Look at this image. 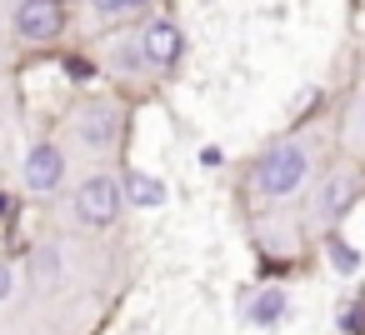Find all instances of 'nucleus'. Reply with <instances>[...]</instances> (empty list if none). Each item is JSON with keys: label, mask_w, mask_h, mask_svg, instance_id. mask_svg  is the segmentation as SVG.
I'll return each mask as SVG.
<instances>
[{"label": "nucleus", "mask_w": 365, "mask_h": 335, "mask_svg": "<svg viewBox=\"0 0 365 335\" xmlns=\"http://www.w3.org/2000/svg\"><path fill=\"white\" fill-rule=\"evenodd\" d=\"M66 31V6L61 0H21L16 6V36L31 46H46Z\"/></svg>", "instance_id": "obj_6"}, {"label": "nucleus", "mask_w": 365, "mask_h": 335, "mask_svg": "<svg viewBox=\"0 0 365 335\" xmlns=\"http://www.w3.org/2000/svg\"><path fill=\"white\" fill-rule=\"evenodd\" d=\"M91 6H96L101 16H125V11H135V6H145V0H91Z\"/></svg>", "instance_id": "obj_10"}, {"label": "nucleus", "mask_w": 365, "mask_h": 335, "mask_svg": "<svg viewBox=\"0 0 365 335\" xmlns=\"http://www.w3.org/2000/svg\"><path fill=\"white\" fill-rule=\"evenodd\" d=\"M11 290H16V270L0 260V300H11Z\"/></svg>", "instance_id": "obj_12"}, {"label": "nucleus", "mask_w": 365, "mask_h": 335, "mask_svg": "<svg viewBox=\"0 0 365 335\" xmlns=\"http://www.w3.org/2000/svg\"><path fill=\"white\" fill-rule=\"evenodd\" d=\"M360 190H365V180H360V165H350V160H340V165H325L315 180H310V190L300 195V235L305 240H330L335 230H340V220L350 215V205L360 200Z\"/></svg>", "instance_id": "obj_2"}, {"label": "nucleus", "mask_w": 365, "mask_h": 335, "mask_svg": "<svg viewBox=\"0 0 365 335\" xmlns=\"http://www.w3.org/2000/svg\"><path fill=\"white\" fill-rule=\"evenodd\" d=\"M71 135H76V145H81L86 155H110V150L120 145V110L106 105V100H91V105L76 110Z\"/></svg>", "instance_id": "obj_4"}, {"label": "nucleus", "mask_w": 365, "mask_h": 335, "mask_svg": "<svg viewBox=\"0 0 365 335\" xmlns=\"http://www.w3.org/2000/svg\"><path fill=\"white\" fill-rule=\"evenodd\" d=\"M120 210H125V180H120L115 170H96V175H86V180L76 185V195H71V220L86 225V230H106V225H115Z\"/></svg>", "instance_id": "obj_3"}, {"label": "nucleus", "mask_w": 365, "mask_h": 335, "mask_svg": "<svg viewBox=\"0 0 365 335\" xmlns=\"http://www.w3.org/2000/svg\"><path fill=\"white\" fill-rule=\"evenodd\" d=\"M120 180H125V205H160V200H165V185L150 180L145 170H130V175H120Z\"/></svg>", "instance_id": "obj_8"}, {"label": "nucleus", "mask_w": 365, "mask_h": 335, "mask_svg": "<svg viewBox=\"0 0 365 335\" xmlns=\"http://www.w3.org/2000/svg\"><path fill=\"white\" fill-rule=\"evenodd\" d=\"M66 150L61 145H51V140H41V145H31V155H26V165H21V180H26V190L31 195H56L61 185H66Z\"/></svg>", "instance_id": "obj_5"}, {"label": "nucleus", "mask_w": 365, "mask_h": 335, "mask_svg": "<svg viewBox=\"0 0 365 335\" xmlns=\"http://www.w3.org/2000/svg\"><path fill=\"white\" fill-rule=\"evenodd\" d=\"M135 51H140L145 71H170L180 61V31H175V21H145L140 36H135Z\"/></svg>", "instance_id": "obj_7"}, {"label": "nucleus", "mask_w": 365, "mask_h": 335, "mask_svg": "<svg viewBox=\"0 0 365 335\" xmlns=\"http://www.w3.org/2000/svg\"><path fill=\"white\" fill-rule=\"evenodd\" d=\"M330 265H340V270H355V250H345V245H335V240H330Z\"/></svg>", "instance_id": "obj_11"}, {"label": "nucleus", "mask_w": 365, "mask_h": 335, "mask_svg": "<svg viewBox=\"0 0 365 335\" xmlns=\"http://www.w3.org/2000/svg\"><path fill=\"white\" fill-rule=\"evenodd\" d=\"M315 175H320V145H315V135H310V130H290V135L270 140V145L250 160L245 190H250L260 205L285 210V205H295V200L310 190Z\"/></svg>", "instance_id": "obj_1"}, {"label": "nucleus", "mask_w": 365, "mask_h": 335, "mask_svg": "<svg viewBox=\"0 0 365 335\" xmlns=\"http://www.w3.org/2000/svg\"><path fill=\"white\" fill-rule=\"evenodd\" d=\"M345 145H350V155H365V91H360V100H355V110H350Z\"/></svg>", "instance_id": "obj_9"}]
</instances>
